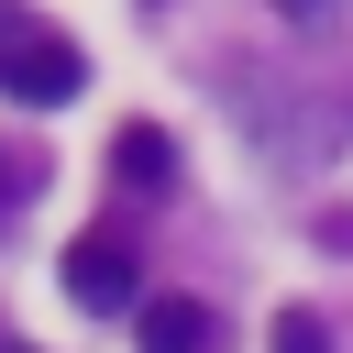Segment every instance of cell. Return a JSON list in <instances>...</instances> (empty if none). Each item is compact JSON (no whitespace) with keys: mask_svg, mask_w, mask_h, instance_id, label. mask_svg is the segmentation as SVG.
Listing matches in <instances>:
<instances>
[{"mask_svg":"<svg viewBox=\"0 0 353 353\" xmlns=\"http://www.w3.org/2000/svg\"><path fill=\"white\" fill-rule=\"evenodd\" d=\"M143 353H221V309L210 298H143Z\"/></svg>","mask_w":353,"mask_h":353,"instance_id":"4","label":"cell"},{"mask_svg":"<svg viewBox=\"0 0 353 353\" xmlns=\"http://www.w3.org/2000/svg\"><path fill=\"white\" fill-rule=\"evenodd\" d=\"M110 176H121L132 199H165V188H176V132H165V121H121V132H110Z\"/></svg>","mask_w":353,"mask_h":353,"instance_id":"3","label":"cell"},{"mask_svg":"<svg viewBox=\"0 0 353 353\" xmlns=\"http://www.w3.org/2000/svg\"><path fill=\"white\" fill-rule=\"evenodd\" d=\"M265 353H331V331H320L309 309H276V342H265Z\"/></svg>","mask_w":353,"mask_h":353,"instance_id":"5","label":"cell"},{"mask_svg":"<svg viewBox=\"0 0 353 353\" xmlns=\"http://www.w3.org/2000/svg\"><path fill=\"white\" fill-rule=\"evenodd\" d=\"M66 298H77V309H132V254H121L110 232H77V243H66Z\"/></svg>","mask_w":353,"mask_h":353,"instance_id":"2","label":"cell"},{"mask_svg":"<svg viewBox=\"0 0 353 353\" xmlns=\"http://www.w3.org/2000/svg\"><path fill=\"white\" fill-rule=\"evenodd\" d=\"M77 88H88L77 33H55V22L22 11V0H0V99H11V110H66Z\"/></svg>","mask_w":353,"mask_h":353,"instance_id":"1","label":"cell"},{"mask_svg":"<svg viewBox=\"0 0 353 353\" xmlns=\"http://www.w3.org/2000/svg\"><path fill=\"white\" fill-rule=\"evenodd\" d=\"M287 11H298V22H331V11H342V0H287Z\"/></svg>","mask_w":353,"mask_h":353,"instance_id":"7","label":"cell"},{"mask_svg":"<svg viewBox=\"0 0 353 353\" xmlns=\"http://www.w3.org/2000/svg\"><path fill=\"white\" fill-rule=\"evenodd\" d=\"M22 199H33V165H22V154H0V232L22 221Z\"/></svg>","mask_w":353,"mask_h":353,"instance_id":"6","label":"cell"}]
</instances>
